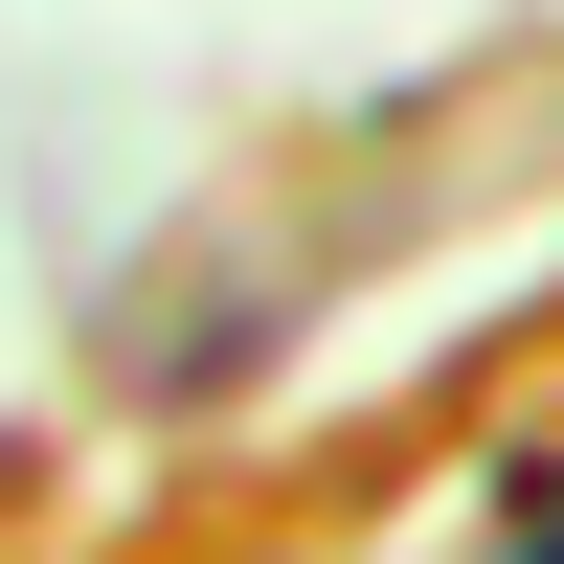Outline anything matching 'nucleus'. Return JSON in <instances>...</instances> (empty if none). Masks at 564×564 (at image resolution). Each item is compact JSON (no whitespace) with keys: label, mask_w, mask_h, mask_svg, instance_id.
Listing matches in <instances>:
<instances>
[{"label":"nucleus","mask_w":564,"mask_h":564,"mask_svg":"<svg viewBox=\"0 0 564 564\" xmlns=\"http://www.w3.org/2000/svg\"><path fill=\"white\" fill-rule=\"evenodd\" d=\"M520 564H564V520H542V542H520Z\"/></svg>","instance_id":"nucleus-1"}]
</instances>
